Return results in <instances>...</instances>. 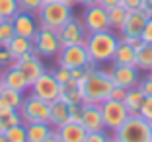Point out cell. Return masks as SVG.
Instances as JSON below:
<instances>
[{
  "instance_id": "1",
  "label": "cell",
  "mask_w": 152,
  "mask_h": 142,
  "mask_svg": "<svg viewBox=\"0 0 152 142\" xmlns=\"http://www.w3.org/2000/svg\"><path fill=\"white\" fill-rule=\"evenodd\" d=\"M84 103H98L102 105L105 99H109V93L113 90V80L109 76V70L98 68L96 62L86 64V76L78 82Z\"/></svg>"
},
{
  "instance_id": "2",
  "label": "cell",
  "mask_w": 152,
  "mask_h": 142,
  "mask_svg": "<svg viewBox=\"0 0 152 142\" xmlns=\"http://www.w3.org/2000/svg\"><path fill=\"white\" fill-rule=\"evenodd\" d=\"M121 37L117 35L113 29H105V31H96V33H88L86 37V49H88L90 60L96 64H107L113 60V55L117 51Z\"/></svg>"
},
{
  "instance_id": "3",
  "label": "cell",
  "mask_w": 152,
  "mask_h": 142,
  "mask_svg": "<svg viewBox=\"0 0 152 142\" xmlns=\"http://www.w3.org/2000/svg\"><path fill=\"white\" fill-rule=\"evenodd\" d=\"M117 142H152V125L140 115H129V119L113 133Z\"/></svg>"
},
{
  "instance_id": "4",
  "label": "cell",
  "mask_w": 152,
  "mask_h": 142,
  "mask_svg": "<svg viewBox=\"0 0 152 142\" xmlns=\"http://www.w3.org/2000/svg\"><path fill=\"white\" fill-rule=\"evenodd\" d=\"M72 16H74L72 8L64 2H61V0L58 2H45L35 14L39 25H47V27H53V29L63 27Z\"/></svg>"
},
{
  "instance_id": "5",
  "label": "cell",
  "mask_w": 152,
  "mask_h": 142,
  "mask_svg": "<svg viewBox=\"0 0 152 142\" xmlns=\"http://www.w3.org/2000/svg\"><path fill=\"white\" fill-rule=\"evenodd\" d=\"M31 41H33V53L39 55L41 58H57V55L63 49L57 29L47 25H39V29H37Z\"/></svg>"
},
{
  "instance_id": "6",
  "label": "cell",
  "mask_w": 152,
  "mask_h": 142,
  "mask_svg": "<svg viewBox=\"0 0 152 142\" xmlns=\"http://www.w3.org/2000/svg\"><path fill=\"white\" fill-rule=\"evenodd\" d=\"M22 123L29 125V123H49V103L39 99L37 95L29 93L23 95V101L18 109Z\"/></svg>"
},
{
  "instance_id": "7",
  "label": "cell",
  "mask_w": 152,
  "mask_h": 142,
  "mask_svg": "<svg viewBox=\"0 0 152 142\" xmlns=\"http://www.w3.org/2000/svg\"><path fill=\"white\" fill-rule=\"evenodd\" d=\"M29 93L37 95L39 99L47 103H53L61 95V84L57 82V78L53 76V70H45L43 74L29 86Z\"/></svg>"
},
{
  "instance_id": "8",
  "label": "cell",
  "mask_w": 152,
  "mask_h": 142,
  "mask_svg": "<svg viewBox=\"0 0 152 142\" xmlns=\"http://www.w3.org/2000/svg\"><path fill=\"white\" fill-rule=\"evenodd\" d=\"M102 117H103V127L107 133H115L121 125L129 119V109L123 105V101H113V99H105L102 103Z\"/></svg>"
},
{
  "instance_id": "9",
  "label": "cell",
  "mask_w": 152,
  "mask_h": 142,
  "mask_svg": "<svg viewBox=\"0 0 152 142\" xmlns=\"http://www.w3.org/2000/svg\"><path fill=\"white\" fill-rule=\"evenodd\" d=\"M90 55L86 45H68V47H63L61 53L57 55V66H64V68H82L86 64H90Z\"/></svg>"
},
{
  "instance_id": "10",
  "label": "cell",
  "mask_w": 152,
  "mask_h": 142,
  "mask_svg": "<svg viewBox=\"0 0 152 142\" xmlns=\"http://www.w3.org/2000/svg\"><path fill=\"white\" fill-rule=\"evenodd\" d=\"M57 33H58L61 47L86 43V37H88V31H86L84 23H82V18H74V16H72L63 27H58Z\"/></svg>"
},
{
  "instance_id": "11",
  "label": "cell",
  "mask_w": 152,
  "mask_h": 142,
  "mask_svg": "<svg viewBox=\"0 0 152 142\" xmlns=\"http://www.w3.org/2000/svg\"><path fill=\"white\" fill-rule=\"evenodd\" d=\"M109 76L113 80V86H119V88H137L139 86V68L133 66V64H111L109 68Z\"/></svg>"
},
{
  "instance_id": "12",
  "label": "cell",
  "mask_w": 152,
  "mask_h": 142,
  "mask_svg": "<svg viewBox=\"0 0 152 142\" xmlns=\"http://www.w3.org/2000/svg\"><path fill=\"white\" fill-rule=\"evenodd\" d=\"M82 23H84L88 33H96V31H105L109 29V18H107V10L102 4L88 6L82 16Z\"/></svg>"
},
{
  "instance_id": "13",
  "label": "cell",
  "mask_w": 152,
  "mask_h": 142,
  "mask_svg": "<svg viewBox=\"0 0 152 142\" xmlns=\"http://www.w3.org/2000/svg\"><path fill=\"white\" fill-rule=\"evenodd\" d=\"M16 66L22 70V74L26 76V80H27L29 86L47 70L43 58H41L39 55H35V53H27V55H23L22 58H18V60H16Z\"/></svg>"
},
{
  "instance_id": "14",
  "label": "cell",
  "mask_w": 152,
  "mask_h": 142,
  "mask_svg": "<svg viewBox=\"0 0 152 142\" xmlns=\"http://www.w3.org/2000/svg\"><path fill=\"white\" fill-rule=\"evenodd\" d=\"M12 23H14V31H16V35L27 37V39H33V35H35L37 29H39V22H37L35 14L22 12V10L14 16Z\"/></svg>"
},
{
  "instance_id": "15",
  "label": "cell",
  "mask_w": 152,
  "mask_h": 142,
  "mask_svg": "<svg viewBox=\"0 0 152 142\" xmlns=\"http://www.w3.org/2000/svg\"><path fill=\"white\" fill-rule=\"evenodd\" d=\"M82 125L88 133H98L105 130L103 127V117H102V107L98 103H82Z\"/></svg>"
},
{
  "instance_id": "16",
  "label": "cell",
  "mask_w": 152,
  "mask_h": 142,
  "mask_svg": "<svg viewBox=\"0 0 152 142\" xmlns=\"http://www.w3.org/2000/svg\"><path fill=\"white\" fill-rule=\"evenodd\" d=\"M2 78H4V88L16 90V92H22V93L29 92V84H27L26 76L22 74V70L16 66V60H14L12 66L2 70Z\"/></svg>"
},
{
  "instance_id": "17",
  "label": "cell",
  "mask_w": 152,
  "mask_h": 142,
  "mask_svg": "<svg viewBox=\"0 0 152 142\" xmlns=\"http://www.w3.org/2000/svg\"><path fill=\"white\" fill-rule=\"evenodd\" d=\"M148 16L142 12V10H137V12H129L125 20V25L121 29V35H127V37H140L144 29V23H146Z\"/></svg>"
},
{
  "instance_id": "18",
  "label": "cell",
  "mask_w": 152,
  "mask_h": 142,
  "mask_svg": "<svg viewBox=\"0 0 152 142\" xmlns=\"http://www.w3.org/2000/svg\"><path fill=\"white\" fill-rule=\"evenodd\" d=\"M57 133L61 134L63 142H84L88 130L84 129L82 123H74V121H66L64 125H61L57 129Z\"/></svg>"
},
{
  "instance_id": "19",
  "label": "cell",
  "mask_w": 152,
  "mask_h": 142,
  "mask_svg": "<svg viewBox=\"0 0 152 142\" xmlns=\"http://www.w3.org/2000/svg\"><path fill=\"white\" fill-rule=\"evenodd\" d=\"M70 119V113H68V105L61 99L49 103V123L53 129H58L61 125H64Z\"/></svg>"
},
{
  "instance_id": "20",
  "label": "cell",
  "mask_w": 152,
  "mask_h": 142,
  "mask_svg": "<svg viewBox=\"0 0 152 142\" xmlns=\"http://www.w3.org/2000/svg\"><path fill=\"white\" fill-rule=\"evenodd\" d=\"M61 101H64L66 105H82V93H80V86L76 80H70L66 84L61 86V95H58Z\"/></svg>"
},
{
  "instance_id": "21",
  "label": "cell",
  "mask_w": 152,
  "mask_h": 142,
  "mask_svg": "<svg viewBox=\"0 0 152 142\" xmlns=\"http://www.w3.org/2000/svg\"><path fill=\"white\" fill-rule=\"evenodd\" d=\"M8 51L14 57V60H18L23 55L33 53V41L27 39V37H22V35H14V39L10 41V45H8Z\"/></svg>"
},
{
  "instance_id": "22",
  "label": "cell",
  "mask_w": 152,
  "mask_h": 142,
  "mask_svg": "<svg viewBox=\"0 0 152 142\" xmlns=\"http://www.w3.org/2000/svg\"><path fill=\"white\" fill-rule=\"evenodd\" d=\"M53 133L51 123H29L27 125V142H45Z\"/></svg>"
},
{
  "instance_id": "23",
  "label": "cell",
  "mask_w": 152,
  "mask_h": 142,
  "mask_svg": "<svg viewBox=\"0 0 152 142\" xmlns=\"http://www.w3.org/2000/svg\"><path fill=\"white\" fill-rule=\"evenodd\" d=\"M134 58H137V49L127 45V43H123V41H119L111 64H133L134 66Z\"/></svg>"
},
{
  "instance_id": "24",
  "label": "cell",
  "mask_w": 152,
  "mask_h": 142,
  "mask_svg": "<svg viewBox=\"0 0 152 142\" xmlns=\"http://www.w3.org/2000/svg\"><path fill=\"white\" fill-rule=\"evenodd\" d=\"M134 66L139 68V72H152V45L142 43L137 49Z\"/></svg>"
},
{
  "instance_id": "25",
  "label": "cell",
  "mask_w": 152,
  "mask_h": 142,
  "mask_svg": "<svg viewBox=\"0 0 152 142\" xmlns=\"http://www.w3.org/2000/svg\"><path fill=\"white\" fill-rule=\"evenodd\" d=\"M127 16H129V10H125L123 6H113V8H107V18H109V29L113 31H119L123 29V25H125V20Z\"/></svg>"
},
{
  "instance_id": "26",
  "label": "cell",
  "mask_w": 152,
  "mask_h": 142,
  "mask_svg": "<svg viewBox=\"0 0 152 142\" xmlns=\"http://www.w3.org/2000/svg\"><path fill=\"white\" fill-rule=\"evenodd\" d=\"M142 101H144V95L139 92V88H131V90H127V93H125L123 105H125L127 109H129L131 115H139Z\"/></svg>"
},
{
  "instance_id": "27",
  "label": "cell",
  "mask_w": 152,
  "mask_h": 142,
  "mask_svg": "<svg viewBox=\"0 0 152 142\" xmlns=\"http://www.w3.org/2000/svg\"><path fill=\"white\" fill-rule=\"evenodd\" d=\"M23 95H26V93L16 92V90H10V88L0 90V98L4 99L10 107H14V109H20V105H22V101H23Z\"/></svg>"
},
{
  "instance_id": "28",
  "label": "cell",
  "mask_w": 152,
  "mask_h": 142,
  "mask_svg": "<svg viewBox=\"0 0 152 142\" xmlns=\"http://www.w3.org/2000/svg\"><path fill=\"white\" fill-rule=\"evenodd\" d=\"M4 134L10 142H27V125L18 123V125H14L12 129H8Z\"/></svg>"
},
{
  "instance_id": "29",
  "label": "cell",
  "mask_w": 152,
  "mask_h": 142,
  "mask_svg": "<svg viewBox=\"0 0 152 142\" xmlns=\"http://www.w3.org/2000/svg\"><path fill=\"white\" fill-rule=\"evenodd\" d=\"M14 35H16V31H14L12 20H2L0 22V47H8Z\"/></svg>"
},
{
  "instance_id": "30",
  "label": "cell",
  "mask_w": 152,
  "mask_h": 142,
  "mask_svg": "<svg viewBox=\"0 0 152 142\" xmlns=\"http://www.w3.org/2000/svg\"><path fill=\"white\" fill-rule=\"evenodd\" d=\"M22 123V117H20L18 109L16 111H8V113H0V133H6L8 129H12L14 125Z\"/></svg>"
},
{
  "instance_id": "31",
  "label": "cell",
  "mask_w": 152,
  "mask_h": 142,
  "mask_svg": "<svg viewBox=\"0 0 152 142\" xmlns=\"http://www.w3.org/2000/svg\"><path fill=\"white\" fill-rule=\"evenodd\" d=\"M20 12L18 0H0V16L4 20H14V16Z\"/></svg>"
},
{
  "instance_id": "32",
  "label": "cell",
  "mask_w": 152,
  "mask_h": 142,
  "mask_svg": "<svg viewBox=\"0 0 152 142\" xmlns=\"http://www.w3.org/2000/svg\"><path fill=\"white\" fill-rule=\"evenodd\" d=\"M18 2H20V10L29 14H37V10L45 4V0H18Z\"/></svg>"
},
{
  "instance_id": "33",
  "label": "cell",
  "mask_w": 152,
  "mask_h": 142,
  "mask_svg": "<svg viewBox=\"0 0 152 142\" xmlns=\"http://www.w3.org/2000/svg\"><path fill=\"white\" fill-rule=\"evenodd\" d=\"M139 92L142 93L144 98H148V95H152V74L148 72V76H144V78H140L139 80Z\"/></svg>"
},
{
  "instance_id": "34",
  "label": "cell",
  "mask_w": 152,
  "mask_h": 142,
  "mask_svg": "<svg viewBox=\"0 0 152 142\" xmlns=\"http://www.w3.org/2000/svg\"><path fill=\"white\" fill-rule=\"evenodd\" d=\"M14 64V57L10 55L8 47H0V70H6Z\"/></svg>"
},
{
  "instance_id": "35",
  "label": "cell",
  "mask_w": 152,
  "mask_h": 142,
  "mask_svg": "<svg viewBox=\"0 0 152 142\" xmlns=\"http://www.w3.org/2000/svg\"><path fill=\"white\" fill-rule=\"evenodd\" d=\"M53 76L57 78V82L61 86L66 84V82H70V70H68V68H64V66H57L53 70Z\"/></svg>"
},
{
  "instance_id": "36",
  "label": "cell",
  "mask_w": 152,
  "mask_h": 142,
  "mask_svg": "<svg viewBox=\"0 0 152 142\" xmlns=\"http://www.w3.org/2000/svg\"><path fill=\"white\" fill-rule=\"evenodd\" d=\"M109 138L111 136L107 134V130H98V133H88L84 142H107Z\"/></svg>"
},
{
  "instance_id": "37",
  "label": "cell",
  "mask_w": 152,
  "mask_h": 142,
  "mask_svg": "<svg viewBox=\"0 0 152 142\" xmlns=\"http://www.w3.org/2000/svg\"><path fill=\"white\" fill-rule=\"evenodd\" d=\"M140 117H144L146 121H152V95L144 98L142 105H140V111H139Z\"/></svg>"
},
{
  "instance_id": "38",
  "label": "cell",
  "mask_w": 152,
  "mask_h": 142,
  "mask_svg": "<svg viewBox=\"0 0 152 142\" xmlns=\"http://www.w3.org/2000/svg\"><path fill=\"white\" fill-rule=\"evenodd\" d=\"M140 39H142V43L152 45V18L146 20V23H144V29H142V33H140Z\"/></svg>"
},
{
  "instance_id": "39",
  "label": "cell",
  "mask_w": 152,
  "mask_h": 142,
  "mask_svg": "<svg viewBox=\"0 0 152 142\" xmlns=\"http://www.w3.org/2000/svg\"><path fill=\"white\" fill-rule=\"evenodd\" d=\"M142 2L144 0H121V6L129 12H137V10L142 8Z\"/></svg>"
},
{
  "instance_id": "40",
  "label": "cell",
  "mask_w": 152,
  "mask_h": 142,
  "mask_svg": "<svg viewBox=\"0 0 152 142\" xmlns=\"http://www.w3.org/2000/svg\"><path fill=\"white\" fill-rule=\"evenodd\" d=\"M68 113H70L68 121H74V123L82 121V105H68Z\"/></svg>"
},
{
  "instance_id": "41",
  "label": "cell",
  "mask_w": 152,
  "mask_h": 142,
  "mask_svg": "<svg viewBox=\"0 0 152 142\" xmlns=\"http://www.w3.org/2000/svg\"><path fill=\"white\" fill-rule=\"evenodd\" d=\"M125 93H127V90H125V88L113 86L111 93H109V99H113V101H123V99H125Z\"/></svg>"
},
{
  "instance_id": "42",
  "label": "cell",
  "mask_w": 152,
  "mask_h": 142,
  "mask_svg": "<svg viewBox=\"0 0 152 142\" xmlns=\"http://www.w3.org/2000/svg\"><path fill=\"white\" fill-rule=\"evenodd\" d=\"M121 41L127 45H131V47H134V49H139L140 45H142V39L140 37H127V35H121Z\"/></svg>"
},
{
  "instance_id": "43",
  "label": "cell",
  "mask_w": 152,
  "mask_h": 142,
  "mask_svg": "<svg viewBox=\"0 0 152 142\" xmlns=\"http://www.w3.org/2000/svg\"><path fill=\"white\" fill-rule=\"evenodd\" d=\"M84 76H86V66H82V68H70V80L80 82Z\"/></svg>"
},
{
  "instance_id": "44",
  "label": "cell",
  "mask_w": 152,
  "mask_h": 142,
  "mask_svg": "<svg viewBox=\"0 0 152 142\" xmlns=\"http://www.w3.org/2000/svg\"><path fill=\"white\" fill-rule=\"evenodd\" d=\"M140 10L146 14L148 18H152V0H144V2H142V8H140Z\"/></svg>"
},
{
  "instance_id": "45",
  "label": "cell",
  "mask_w": 152,
  "mask_h": 142,
  "mask_svg": "<svg viewBox=\"0 0 152 142\" xmlns=\"http://www.w3.org/2000/svg\"><path fill=\"white\" fill-rule=\"evenodd\" d=\"M99 4H102L103 8L107 10V8H113V6H119V4H121V0H99Z\"/></svg>"
},
{
  "instance_id": "46",
  "label": "cell",
  "mask_w": 152,
  "mask_h": 142,
  "mask_svg": "<svg viewBox=\"0 0 152 142\" xmlns=\"http://www.w3.org/2000/svg\"><path fill=\"white\" fill-rule=\"evenodd\" d=\"M45 142H63V138H61V134L57 133V129H53V133L49 134V138H47Z\"/></svg>"
},
{
  "instance_id": "47",
  "label": "cell",
  "mask_w": 152,
  "mask_h": 142,
  "mask_svg": "<svg viewBox=\"0 0 152 142\" xmlns=\"http://www.w3.org/2000/svg\"><path fill=\"white\" fill-rule=\"evenodd\" d=\"M80 4H82V6H86V8H88V6L99 4V0H80Z\"/></svg>"
},
{
  "instance_id": "48",
  "label": "cell",
  "mask_w": 152,
  "mask_h": 142,
  "mask_svg": "<svg viewBox=\"0 0 152 142\" xmlns=\"http://www.w3.org/2000/svg\"><path fill=\"white\" fill-rule=\"evenodd\" d=\"M61 2H64V4H68L70 8H74V6L80 4V0H61Z\"/></svg>"
},
{
  "instance_id": "49",
  "label": "cell",
  "mask_w": 152,
  "mask_h": 142,
  "mask_svg": "<svg viewBox=\"0 0 152 142\" xmlns=\"http://www.w3.org/2000/svg\"><path fill=\"white\" fill-rule=\"evenodd\" d=\"M0 142H10L8 138H6V134H4V133H0Z\"/></svg>"
},
{
  "instance_id": "50",
  "label": "cell",
  "mask_w": 152,
  "mask_h": 142,
  "mask_svg": "<svg viewBox=\"0 0 152 142\" xmlns=\"http://www.w3.org/2000/svg\"><path fill=\"white\" fill-rule=\"evenodd\" d=\"M4 88V78H2V70H0V90Z\"/></svg>"
},
{
  "instance_id": "51",
  "label": "cell",
  "mask_w": 152,
  "mask_h": 142,
  "mask_svg": "<svg viewBox=\"0 0 152 142\" xmlns=\"http://www.w3.org/2000/svg\"><path fill=\"white\" fill-rule=\"evenodd\" d=\"M107 142H117V140H115V138H113V136H111V138H109V140H107Z\"/></svg>"
},
{
  "instance_id": "52",
  "label": "cell",
  "mask_w": 152,
  "mask_h": 142,
  "mask_svg": "<svg viewBox=\"0 0 152 142\" xmlns=\"http://www.w3.org/2000/svg\"><path fill=\"white\" fill-rule=\"evenodd\" d=\"M45 2H58V0H45Z\"/></svg>"
},
{
  "instance_id": "53",
  "label": "cell",
  "mask_w": 152,
  "mask_h": 142,
  "mask_svg": "<svg viewBox=\"0 0 152 142\" xmlns=\"http://www.w3.org/2000/svg\"><path fill=\"white\" fill-rule=\"evenodd\" d=\"M2 20H4V18H2V16H0V22H2Z\"/></svg>"
},
{
  "instance_id": "54",
  "label": "cell",
  "mask_w": 152,
  "mask_h": 142,
  "mask_svg": "<svg viewBox=\"0 0 152 142\" xmlns=\"http://www.w3.org/2000/svg\"><path fill=\"white\" fill-rule=\"evenodd\" d=\"M150 125H152V121H150Z\"/></svg>"
},
{
  "instance_id": "55",
  "label": "cell",
  "mask_w": 152,
  "mask_h": 142,
  "mask_svg": "<svg viewBox=\"0 0 152 142\" xmlns=\"http://www.w3.org/2000/svg\"><path fill=\"white\" fill-rule=\"evenodd\" d=\"M150 74H152V72H150Z\"/></svg>"
}]
</instances>
